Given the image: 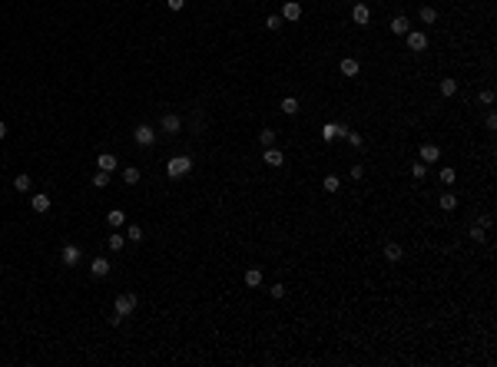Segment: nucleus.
<instances>
[{
  "instance_id": "10",
  "label": "nucleus",
  "mask_w": 497,
  "mask_h": 367,
  "mask_svg": "<svg viewBox=\"0 0 497 367\" xmlns=\"http://www.w3.org/2000/svg\"><path fill=\"white\" fill-rule=\"evenodd\" d=\"M90 271H93V278H106V275H110V261H106L103 255L93 258V261H90Z\"/></svg>"
},
{
  "instance_id": "30",
  "label": "nucleus",
  "mask_w": 497,
  "mask_h": 367,
  "mask_svg": "<svg viewBox=\"0 0 497 367\" xmlns=\"http://www.w3.org/2000/svg\"><path fill=\"white\" fill-rule=\"evenodd\" d=\"M265 30H282V17L278 14H269L265 17Z\"/></svg>"
},
{
  "instance_id": "24",
  "label": "nucleus",
  "mask_w": 497,
  "mask_h": 367,
  "mask_svg": "<svg viewBox=\"0 0 497 367\" xmlns=\"http://www.w3.org/2000/svg\"><path fill=\"white\" fill-rule=\"evenodd\" d=\"M245 285H249V288H258V285H262V271H258V268H249V271H245Z\"/></svg>"
},
{
  "instance_id": "34",
  "label": "nucleus",
  "mask_w": 497,
  "mask_h": 367,
  "mask_svg": "<svg viewBox=\"0 0 497 367\" xmlns=\"http://www.w3.org/2000/svg\"><path fill=\"white\" fill-rule=\"evenodd\" d=\"M269 294H272V298H285V294H289V288H285V285H272V288H269Z\"/></svg>"
},
{
  "instance_id": "39",
  "label": "nucleus",
  "mask_w": 497,
  "mask_h": 367,
  "mask_svg": "<svg viewBox=\"0 0 497 367\" xmlns=\"http://www.w3.org/2000/svg\"><path fill=\"white\" fill-rule=\"evenodd\" d=\"M166 7H169V10H183L186 0H166Z\"/></svg>"
},
{
  "instance_id": "5",
  "label": "nucleus",
  "mask_w": 497,
  "mask_h": 367,
  "mask_svg": "<svg viewBox=\"0 0 497 367\" xmlns=\"http://www.w3.org/2000/svg\"><path fill=\"white\" fill-rule=\"evenodd\" d=\"M133 311H136V294L133 291L120 294V298H116V314H120V318H129Z\"/></svg>"
},
{
  "instance_id": "27",
  "label": "nucleus",
  "mask_w": 497,
  "mask_h": 367,
  "mask_svg": "<svg viewBox=\"0 0 497 367\" xmlns=\"http://www.w3.org/2000/svg\"><path fill=\"white\" fill-rule=\"evenodd\" d=\"M458 93V80H441V96H454Z\"/></svg>"
},
{
  "instance_id": "7",
  "label": "nucleus",
  "mask_w": 497,
  "mask_h": 367,
  "mask_svg": "<svg viewBox=\"0 0 497 367\" xmlns=\"http://www.w3.org/2000/svg\"><path fill=\"white\" fill-rule=\"evenodd\" d=\"M388 30H391V33H394V37H405L408 30H411V20H408L405 14H398V17L391 20V27H388Z\"/></svg>"
},
{
  "instance_id": "21",
  "label": "nucleus",
  "mask_w": 497,
  "mask_h": 367,
  "mask_svg": "<svg viewBox=\"0 0 497 367\" xmlns=\"http://www.w3.org/2000/svg\"><path fill=\"white\" fill-rule=\"evenodd\" d=\"M106 245H110V252H123V245H126V235H120V232H113L110 239H106Z\"/></svg>"
},
{
  "instance_id": "35",
  "label": "nucleus",
  "mask_w": 497,
  "mask_h": 367,
  "mask_svg": "<svg viewBox=\"0 0 497 367\" xmlns=\"http://www.w3.org/2000/svg\"><path fill=\"white\" fill-rule=\"evenodd\" d=\"M480 103H484V106H491V103H494V90H484V93H480Z\"/></svg>"
},
{
  "instance_id": "13",
  "label": "nucleus",
  "mask_w": 497,
  "mask_h": 367,
  "mask_svg": "<svg viewBox=\"0 0 497 367\" xmlns=\"http://www.w3.org/2000/svg\"><path fill=\"white\" fill-rule=\"evenodd\" d=\"M421 159H424V165L438 162V159H441V149L434 146V143H424V146H421Z\"/></svg>"
},
{
  "instance_id": "33",
  "label": "nucleus",
  "mask_w": 497,
  "mask_h": 367,
  "mask_svg": "<svg viewBox=\"0 0 497 367\" xmlns=\"http://www.w3.org/2000/svg\"><path fill=\"white\" fill-rule=\"evenodd\" d=\"M345 139H348V143H351L355 149H361V146H365V139H361L358 132H345Z\"/></svg>"
},
{
  "instance_id": "28",
  "label": "nucleus",
  "mask_w": 497,
  "mask_h": 367,
  "mask_svg": "<svg viewBox=\"0 0 497 367\" xmlns=\"http://www.w3.org/2000/svg\"><path fill=\"white\" fill-rule=\"evenodd\" d=\"M93 185H96V189H106V185H110V172H103V169H100V172L93 176Z\"/></svg>"
},
{
  "instance_id": "37",
  "label": "nucleus",
  "mask_w": 497,
  "mask_h": 367,
  "mask_svg": "<svg viewBox=\"0 0 497 367\" xmlns=\"http://www.w3.org/2000/svg\"><path fill=\"white\" fill-rule=\"evenodd\" d=\"M411 176H414V179H424V162H414V169H411Z\"/></svg>"
},
{
  "instance_id": "15",
  "label": "nucleus",
  "mask_w": 497,
  "mask_h": 367,
  "mask_svg": "<svg viewBox=\"0 0 497 367\" xmlns=\"http://www.w3.org/2000/svg\"><path fill=\"white\" fill-rule=\"evenodd\" d=\"M401 255H405V252H401L398 241H388V245H385V258H388V261H401Z\"/></svg>"
},
{
  "instance_id": "17",
  "label": "nucleus",
  "mask_w": 497,
  "mask_h": 367,
  "mask_svg": "<svg viewBox=\"0 0 497 367\" xmlns=\"http://www.w3.org/2000/svg\"><path fill=\"white\" fill-rule=\"evenodd\" d=\"M338 70H342L345 76H355V73H358V60H351V56H345V60L338 63Z\"/></svg>"
},
{
  "instance_id": "8",
  "label": "nucleus",
  "mask_w": 497,
  "mask_h": 367,
  "mask_svg": "<svg viewBox=\"0 0 497 367\" xmlns=\"http://www.w3.org/2000/svg\"><path fill=\"white\" fill-rule=\"evenodd\" d=\"M60 258H63V265H67V268H73V265H80V248H76V245H63Z\"/></svg>"
},
{
  "instance_id": "11",
  "label": "nucleus",
  "mask_w": 497,
  "mask_h": 367,
  "mask_svg": "<svg viewBox=\"0 0 497 367\" xmlns=\"http://www.w3.org/2000/svg\"><path fill=\"white\" fill-rule=\"evenodd\" d=\"M96 165H100L103 172H116V169H120V159L110 156V152H103V156H96Z\"/></svg>"
},
{
  "instance_id": "9",
  "label": "nucleus",
  "mask_w": 497,
  "mask_h": 367,
  "mask_svg": "<svg viewBox=\"0 0 497 367\" xmlns=\"http://www.w3.org/2000/svg\"><path fill=\"white\" fill-rule=\"evenodd\" d=\"M345 132H348V129L338 126V123H325V126H322V139L331 143V139H338V136H345Z\"/></svg>"
},
{
  "instance_id": "38",
  "label": "nucleus",
  "mask_w": 497,
  "mask_h": 367,
  "mask_svg": "<svg viewBox=\"0 0 497 367\" xmlns=\"http://www.w3.org/2000/svg\"><path fill=\"white\" fill-rule=\"evenodd\" d=\"M471 239H474V241H484V228H480V225H474V228H471Z\"/></svg>"
},
{
  "instance_id": "29",
  "label": "nucleus",
  "mask_w": 497,
  "mask_h": 367,
  "mask_svg": "<svg viewBox=\"0 0 497 367\" xmlns=\"http://www.w3.org/2000/svg\"><path fill=\"white\" fill-rule=\"evenodd\" d=\"M126 239L133 241V245H136V241H143V228H139V225H129V228H126Z\"/></svg>"
},
{
  "instance_id": "16",
  "label": "nucleus",
  "mask_w": 497,
  "mask_h": 367,
  "mask_svg": "<svg viewBox=\"0 0 497 367\" xmlns=\"http://www.w3.org/2000/svg\"><path fill=\"white\" fill-rule=\"evenodd\" d=\"M438 205H441L444 212H454V208H458V195H454V192H444L441 199H438Z\"/></svg>"
},
{
  "instance_id": "22",
  "label": "nucleus",
  "mask_w": 497,
  "mask_h": 367,
  "mask_svg": "<svg viewBox=\"0 0 497 367\" xmlns=\"http://www.w3.org/2000/svg\"><path fill=\"white\" fill-rule=\"evenodd\" d=\"M123 182H126V185L139 182V169H136V165H126V169H123Z\"/></svg>"
},
{
  "instance_id": "19",
  "label": "nucleus",
  "mask_w": 497,
  "mask_h": 367,
  "mask_svg": "<svg viewBox=\"0 0 497 367\" xmlns=\"http://www.w3.org/2000/svg\"><path fill=\"white\" fill-rule=\"evenodd\" d=\"M30 185H34V182H30V176H27V172H20L17 179H14V189H17V192H23V195L30 192Z\"/></svg>"
},
{
  "instance_id": "18",
  "label": "nucleus",
  "mask_w": 497,
  "mask_h": 367,
  "mask_svg": "<svg viewBox=\"0 0 497 367\" xmlns=\"http://www.w3.org/2000/svg\"><path fill=\"white\" fill-rule=\"evenodd\" d=\"M278 110L289 112V116H295V112H298V99H295V96H285V99L278 103Z\"/></svg>"
},
{
  "instance_id": "25",
  "label": "nucleus",
  "mask_w": 497,
  "mask_h": 367,
  "mask_svg": "<svg viewBox=\"0 0 497 367\" xmlns=\"http://www.w3.org/2000/svg\"><path fill=\"white\" fill-rule=\"evenodd\" d=\"M106 222H110V228H120V225H123V222H126V215H123V212H120V208H113L110 215H106Z\"/></svg>"
},
{
  "instance_id": "32",
  "label": "nucleus",
  "mask_w": 497,
  "mask_h": 367,
  "mask_svg": "<svg viewBox=\"0 0 497 367\" xmlns=\"http://www.w3.org/2000/svg\"><path fill=\"white\" fill-rule=\"evenodd\" d=\"M421 20L424 23H434V20H438V10H434V7H421Z\"/></svg>"
},
{
  "instance_id": "31",
  "label": "nucleus",
  "mask_w": 497,
  "mask_h": 367,
  "mask_svg": "<svg viewBox=\"0 0 497 367\" xmlns=\"http://www.w3.org/2000/svg\"><path fill=\"white\" fill-rule=\"evenodd\" d=\"M438 179H441L444 185H454V179H458V172H454V169H441V176H438Z\"/></svg>"
},
{
  "instance_id": "23",
  "label": "nucleus",
  "mask_w": 497,
  "mask_h": 367,
  "mask_svg": "<svg viewBox=\"0 0 497 367\" xmlns=\"http://www.w3.org/2000/svg\"><path fill=\"white\" fill-rule=\"evenodd\" d=\"M322 189H325V192H338V189H342V179H338V176H325V179H322Z\"/></svg>"
},
{
  "instance_id": "12",
  "label": "nucleus",
  "mask_w": 497,
  "mask_h": 367,
  "mask_svg": "<svg viewBox=\"0 0 497 367\" xmlns=\"http://www.w3.org/2000/svg\"><path fill=\"white\" fill-rule=\"evenodd\" d=\"M351 20H355L358 27H365V23L371 20V7H365V3H358V7L351 10Z\"/></svg>"
},
{
  "instance_id": "20",
  "label": "nucleus",
  "mask_w": 497,
  "mask_h": 367,
  "mask_svg": "<svg viewBox=\"0 0 497 367\" xmlns=\"http://www.w3.org/2000/svg\"><path fill=\"white\" fill-rule=\"evenodd\" d=\"M30 205H34V212H50V195L40 192V195H34V202H30Z\"/></svg>"
},
{
  "instance_id": "3",
  "label": "nucleus",
  "mask_w": 497,
  "mask_h": 367,
  "mask_svg": "<svg viewBox=\"0 0 497 367\" xmlns=\"http://www.w3.org/2000/svg\"><path fill=\"white\" fill-rule=\"evenodd\" d=\"M405 37H408V50H411V53L428 50V33H424V30H408Z\"/></svg>"
},
{
  "instance_id": "14",
  "label": "nucleus",
  "mask_w": 497,
  "mask_h": 367,
  "mask_svg": "<svg viewBox=\"0 0 497 367\" xmlns=\"http://www.w3.org/2000/svg\"><path fill=\"white\" fill-rule=\"evenodd\" d=\"M262 159H265V165H272V169H278V165L285 162V156H282L278 149H272V146L265 149V156H262Z\"/></svg>"
},
{
  "instance_id": "6",
  "label": "nucleus",
  "mask_w": 497,
  "mask_h": 367,
  "mask_svg": "<svg viewBox=\"0 0 497 367\" xmlns=\"http://www.w3.org/2000/svg\"><path fill=\"white\" fill-rule=\"evenodd\" d=\"M278 17L289 20V23L302 20V3H298V0H285V7H282V14H278Z\"/></svg>"
},
{
  "instance_id": "4",
  "label": "nucleus",
  "mask_w": 497,
  "mask_h": 367,
  "mask_svg": "<svg viewBox=\"0 0 497 367\" xmlns=\"http://www.w3.org/2000/svg\"><path fill=\"white\" fill-rule=\"evenodd\" d=\"M133 139H136V143H139L143 149H149L153 143H156V129L143 123V126H136V129H133Z\"/></svg>"
},
{
  "instance_id": "2",
  "label": "nucleus",
  "mask_w": 497,
  "mask_h": 367,
  "mask_svg": "<svg viewBox=\"0 0 497 367\" xmlns=\"http://www.w3.org/2000/svg\"><path fill=\"white\" fill-rule=\"evenodd\" d=\"M159 129H163L166 136H179V132H183V116H176V112H166L163 123H159Z\"/></svg>"
},
{
  "instance_id": "40",
  "label": "nucleus",
  "mask_w": 497,
  "mask_h": 367,
  "mask_svg": "<svg viewBox=\"0 0 497 367\" xmlns=\"http://www.w3.org/2000/svg\"><path fill=\"white\" fill-rule=\"evenodd\" d=\"M0 139H7V126L3 123H0Z\"/></svg>"
},
{
  "instance_id": "1",
  "label": "nucleus",
  "mask_w": 497,
  "mask_h": 367,
  "mask_svg": "<svg viewBox=\"0 0 497 367\" xmlns=\"http://www.w3.org/2000/svg\"><path fill=\"white\" fill-rule=\"evenodd\" d=\"M166 172H169V179H183L192 172V159L189 156H172L169 162H166Z\"/></svg>"
},
{
  "instance_id": "26",
  "label": "nucleus",
  "mask_w": 497,
  "mask_h": 367,
  "mask_svg": "<svg viewBox=\"0 0 497 367\" xmlns=\"http://www.w3.org/2000/svg\"><path fill=\"white\" fill-rule=\"evenodd\" d=\"M258 143H262V149H269L272 143H275V132H272V129H262V132H258Z\"/></svg>"
},
{
  "instance_id": "36",
  "label": "nucleus",
  "mask_w": 497,
  "mask_h": 367,
  "mask_svg": "<svg viewBox=\"0 0 497 367\" xmlns=\"http://www.w3.org/2000/svg\"><path fill=\"white\" fill-rule=\"evenodd\" d=\"M351 179H355V182L365 179V165H355V169H351Z\"/></svg>"
}]
</instances>
